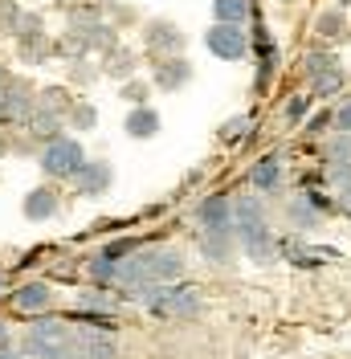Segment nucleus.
<instances>
[{"mask_svg":"<svg viewBox=\"0 0 351 359\" xmlns=\"http://www.w3.org/2000/svg\"><path fill=\"white\" fill-rule=\"evenodd\" d=\"M335 131L351 135V90L339 98V107H335Z\"/></svg>","mask_w":351,"mask_h":359,"instance_id":"nucleus-36","label":"nucleus"},{"mask_svg":"<svg viewBox=\"0 0 351 359\" xmlns=\"http://www.w3.org/2000/svg\"><path fill=\"white\" fill-rule=\"evenodd\" d=\"M286 224H290V233H298V237H310V233L323 229V217L314 212V204L307 201V192H294V196L286 201Z\"/></svg>","mask_w":351,"mask_h":359,"instance_id":"nucleus-16","label":"nucleus"},{"mask_svg":"<svg viewBox=\"0 0 351 359\" xmlns=\"http://www.w3.org/2000/svg\"><path fill=\"white\" fill-rule=\"evenodd\" d=\"M258 13L253 0H213V21L220 25H249Z\"/></svg>","mask_w":351,"mask_h":359,"instance_id":"nucleus-23","label":"nucleus"},{"mask_svg":"<svg viewBox=\"0 0 351 359\" xmlns=\"http://www.w3.org/2000/svg\"><path fill=\"white\" fill-rule=\"evenodd\" d=\"M8 156V143H4V135H0V159Z\"/></svg>","mask_w":351,"mask_h":359,"instance_id":"nucleus-41","label":"nucleus"},{"mask_svg":"<svg viewBox=\"0 0 351 359\" xmlns=\"http://www.w3.org/2000/svg\"><path fill=\"white\" fill-rule=\"evenodd\" d=\"M4 343H13V327H8V318L0 314V347H4Z\"/></svg>","mask_w":351,"mask_h":359,"instance_id":"nucleus-39","label":"nucleus"},{"mask_svg":"<svg viewBox=\"0 0 351 359\" xmlns=\"http://www.w3.org/2000/svg\"><path fill=\"white\" fill-rule=\"evenodd\" d=\"M37 102H41V107H49V111H58V114H66L69 107H74V98H69L66 86H45V90H37Z\"/></svg>","mask_w":351,"mask_h":359,"instance_id":"nucleus-34","label":"nucleus"},{"mask_svg":"<svg viewBox=\"0 0 351 359\" xmlns=\"http://www.w3.org/2000/svg\"><path fill=\"white\" fill-rule=\"evenodd\" d=\"M204 49H208L217 62H245V57H249V29H245V25L213 21L204 29Z\"/></svg>","mask_w":351,"mask_h":359,"instance_id":"nucleus-6","label":"nucleus"},{"mask_svg":"<svg viewBox=\"0 0 351 359\" xmlns=\"http://www.w3.org/2000/svg\"><path fill=\"white\" fill-rule=\"evenodd\" d=\"M335 66H343V62H339V53H335L327 41L310 45L307 53H303V78H314V74H323V69H335Z\"/></svg>","mask_w":351,"mask_h":359,"instance_id":"nucleus-25","label":"nucleus"},{"mask_svg":"<svg viewBox=\"0 0 351 359\" xmlns=\"http://www.w3.org/2000/svg\"><path fill=\"white\" fill-rule=\"evenodd\" d=\"M86 147H82V139H74V135H58V139H49L41 143V151H37V163H41L45 180H69L82 172V163H86Z\"/></svg>","mask_w":351,"mask_h":359,"instance_id":"nucleus-3","label":"nucleus"},{"mask_svg":"<svg viewBox=\"0 0 351 359\" xmlns=\"http://www.w3.org/2000/svg\"><path fill=\"white\" fill-rule=\"evenodd\" d=\"M62 4H74V0H62Z\"/></svg>","mask_w":351,"mask_h":359,"instance_id":"nucleus-42","label":"nucleus"},{"mask_svg":"<svg viewBox=\"0 0 351 359\" xmlns=\"http://www.w3.org/2000/svg\"><path fill=\"white\" fill-rule=\"evenodd\" d=\"M164 131V118L155 111L152 102H143V107H127V118H123V135L135 139V143H147L155 135Z\"/></svg>","mask_w":351,"mask_h":359,"instance_id":"nucleus-15","label":"nucleus"},{"mask_svg":"<svg viewBox=\"0 0 351 359\" xmlns=\"http://www.w3.org/2000/svg\"><path fill=\"white\" fill-rule=\"evenodd\" d=\"M102 74L107 78H119V82H127V78H135L139 74V53L135 49H123V45H114L110 53H102Z\"/></svg>","mask_w":351,"mask_h":359,"instance_id":"nucleus-21","label":"nucleus"},{"mask_svg":"<svg viewBox=\"0 0 351 359\" xmlns=\"http://www.w3.org/2000/svg\"><path fill=\"white\" fill-rule=\"evenodd\" d=\"M139 306L147 311V318L155 323H192L204 314V294L192 286V282H155L143 290Z\"/></svg>","mask_w":351,"mask_h":359,"instance_id":"nucleus-2","label":"nucleus"},{"mask_svg":"<svg viewBox=\"0 0 351 359\" xmlns=\"http://www.w3.org/2000/svg\"><path fill=\"white\" fill-rule=\"evenodd\" d=\"M17 53H21V62L37 66V62H49V57H53V41H49L45 33H33V37H17Z\"/></svg>","mask_w":351,"mask_h":359,"instance_id":"nucleus-26","label":"nucleus"},{"mask_svg":"<svg viewBox=\"0 0 351 359\" xmlns=\"http://www.w3.org/2000/svg\"><path fill=\"white\" fill-rule=\"evenodd\" d=\"M249 53L262 62V57H274V53H282L278 41H274V33H270V25L262 21V13H253V21H249Z\"/></svg>","mask_w":351,"mask_h":359,"instance_id":"nucleus-24","label":"nucleus"},{"mask_svg":"<svg viewBox=\"0 0 351 359\" xmlns=\"http://www.w3.org/2000/svg\"><path fill=\"white\" fill-rule=\"evenodd\" d=\"M298 131L307 135V139H327L335 131V107H323V111H310L307 123L298 127Z\"/></svg>","mask_w":351,"mask_h":359,"instance_id":"nucleus-31","label":"nucleus"},{"mask_svg":"<svg viewBox=\"0 0 351 359\" xmlns=\"http://www.w3.org/2000/svg\"><path fill=\"white\" fill-rule=\"evenodd\" d=\"M192 229L208 233V229H233V196L229 192H208L192 204Z\"/></svg>","mask_w":351,"mask_h":359,"instance_id":"nucleus-9","label":"nucleus"},{"mask_svg":"<svg viewBox=\"0 0 351 359\" xmlns=\"http://www.w3.org/2000/svg\"><path fill=\"white\" fill-rule=\"evenodd\" d=\"M143 53L147 57H176V53H184L188 49V33L180 29L176 21H168V17H152V21H143Z\"/></svg>","mask_w":351,"mask_h":359,"instance_id":"nucleus-5","label":"nucleus"},{"mask_svg":"<svg viewBox=\"0 0 351 359\" xmlns=\"http://www.w3.org/2000/svg\"><path fill=\"white\" fill-rule=\"evenodd\" d=\"M192 78H197V66L184 57V53H176V57H155L152 62V90L159 94H180L184 86H192Z\"/></svg>","mask_w":351,"mask_h":359,"instance_id":"nucleus-8","label":"nucleus"},{"mask_svg":"<svg viewBox=\"0 0 351 359\" xmlns=\"http://www.w3.org/2000/svg\"><path fill=\"white\" fill-rule=\"evenodd\" d=\"M347 69L335 66V69H323V74H314V78H307V94L314 98V102H331V98H343L347 94Z\"/></svg>","mask_w":351,"mask_h":359,"instance_id":"nucleus-19","label":"nucleus"},{"mask_svg":"<svg viewBox=\"0 0 351 359\" xmlns=\"http://www.w3.org/2000/svg\"><path fill=\"white\" fill-rule=\"evenodd\" d=\"M25 135L33 139V143H49V139H58V135H66V114L49 111V107H33L29 114V123H25Z\"/></svg>","mask_w":351,"mask_h":359,"instance_id":"nucleus-17","label":"nucleus"},{"mask_svg":"<svg viewBox=\"0 0 351 359\" xmlns=\"http://www.w3.org/2000/svg\"><path fill=\"white\" fill-rule=\"evenodd\" d=\"M347 33H351V21L339 4H331V8L319 13V21H314V37H319V41H339V37H347Z\"/></svg>","mask_w":351,"mask_h":359,"instance_id":"nucleus-22","label":"nucleus"},{"mask_svg":"<svg viewBox=\"0 0 351 359\" xmlns=\"http://www.w3.org/2000/svg\"><path fill=\"white\" fill-rule=\"evenodd\" d=\"M278 69H282V53H274V57H262V62H258V69H253V94H258V98H265V94L274 90Z\"/></svg>","mask_w":351,"mask_h":359,"instance_id":"nucleus-28","label":"nucleus"},{"mask_svg":"<svg viewBox=\"0 0 351 359\" xmlns=\"http://www.w3.org/2000/svg\"><path fill=\"white\" fill-rule=\"evenodd\" d=\"M139 266H143V273H147V282H184V273H188V257H184V249L176 245H159V241H152V245H143L139 253Z\"/></svg>","mask_w":351,"mask_h":359,"instance_id":"nucleus-4","label":"nucleus"},{"mask_svg":"<svg viewBox=\"0 0 351 359\" xmlns=\"http://www.w3.org/2000/svg\"><path fill=\"white\" fill-rule=\"evenodd\" d=\"M233 233H237V249L249 262H258V266L278 262V233H274V221L258 192L233 196Z\"/></svg>","mask_w":351,"mask_h":359,"instance_id":"nucleus-1","label":"nucleus"},{"mask_svg":"<svg viewBox=\"0 0 351 359\" xmlns=\"http://www.w3.org/2000/svg\"><path fill=\"white\" fill-rule=\"evenodd\" d=\"M286 188V163L278 151H270V156H258L253 159V168H249V192H258V196H278Z\"/></svg>","mask_w":351,"mask_h":359,"instance_id":"nucleus-12","label":"nucleus"},{"mask_svg":"<svg viewBox=\"0 0 351 359\" xmlns=\"http://www.w3.org/2000/svg\"><path fill=\"white\" fill-rule=\"evenodd\" d=\"M152 241H159V237H152V233H119V237H107L102 245L94 249L98 257H107V262H127L131 253H139L143 245H152Z\"/></svg>","mask_w":351,"mask_h":359,"instance_id":"nucleus-18","label":"nucleus"},{"mask_svg":"<svg viewBox=\"0 0 351 359\" xmlns=\"http://www.w3.org/2000/svg\"><path fill=\"white\" fill-rule=\"evenodd\" d=\"M21 212H25V221H53L62 212V192L53 184H37V188L25 192Z\"/></svg>","mask_w":351,"mask_h":359,"instance_id":"nucleus-14","label":"nucleus"},{"mask_svg":"<svg viewBox=\"0 0 351 359\" xmlns=\"http://www.w3.org/2000/svg\"><path fill=\"white\" fill-rule=\"evenodd\" d=\"M123 306V298L114 290H102V286H82L74 294V311H86V314H107L114 318V311Z\"/></svg>","mask_w":351,"mask_h":359,"instance_id":"nucleus-20","label":"nucleus"},{"mask_svg":"<svg viewBox=\"0 0 351 359\" xmlns=\"http://www.w3.org/2000/svg\"><path fill=\"white\" fill-rule=\"evenodd\" d=\"M8 78H13V74H8V69L0 66V86H4V82H8Z\"/></svg>","mask_w":351,"mask_h":359,"instance_id":"nucleus-40","label":"nucleus"},{"mask_svg":"<svg viewBox=\"0 0 351 359\" xmlns=\"http://www.w3.org/2000/svg\"><path fill=\"white\" fill-rule=\"evenodd\" d=\"M0 359H25L21 343H17V339H13V343H4V347H0Z\"/></svg>","mask_w":351,"mask_h":359,"instance_id":"nucleus-38","label":"nucleus"},{"mask_svg":"<svg viewBox=\"0 0 351 359\" xmlns=\"http://www.w3.org/2000/svg\"><path fill=\"white\" fill-rule=\"evenodd\" d=\"M200 180H204V168H192V172L184 176V184H180V192H176V196H188L192 188H200Z\"/></svg>","mask_w":351,"mask_h":359,"instance_id":"nucleus-37","label":"nucleus"},{"mask_svg":"<svg viewBox=\"0 0 351 359\" xmlns=\"http://www.w3.org/2000/svg\"><path fill=\"white\" fill-rule=\"evenodd\" d=\"M37 107V90L21 82V78H8L4 86H0V127H21L29 123V114Z\"/></svg>","mask_w":351,"mask_h":359,"instance_id":"nucleus-7","label":"nucleus"},{"mask_svg":"<svg viewBox=\"0 0 351 359\" xmlns=\"http://www.w3.org/2000/svg\"><path fill=\"white\" fill-rule=\"evenodd\" d=\"M98 74H102V69L94 66L90 57H78V62H69V82H78V86H82V82H94Z\"/></svg>","mask_w":351,"mask_h":359,"instance_id":"nucleus-35","label":"nucleus"},{"mask_svg":"<svg viewBox=\"0 0 351 359\" xmlns=\"http://www.w3.org/2000/svg\"><path fill=\"white\" fill-rule=\"evenodd\" d=\"M310 111H314V98H310L307 90H298V94H290L282 102V123L286 127H303Z\"/></svg>","mask_w":351,"mask_h":359,"instance_id":"nucleus-27","label":"nucleus"},{"mask_svg":"<svg viewBox=\"0 0 351 359\" xmlns=\"http://www.w3.org/2000/svg\"><path fill=\"white\" fill-rule=\"evenodd\" d=\"M66 127H74V131H94V127H98V107L74 98V107L66 111Z\"/></svg>","mask_w":351,"mask_h":359,"instance_id":"nucleus-32","label":"nucleus"},{"mask_svg":"<svg viewBox=\"0 0 351 359\" xmlns=\"http://www.w3.org/2000/svg\"><path fill=\"white\" fill-rule=\"evenodd\" d=\"M119 94H123V102H127V107H143V102H152V82L135 74V78H127V82L119 86Z\"/></svg>","mask_w":351,"mask_h":359,"instance_id":"nucleus-33","label":"nucleus"},{"mask_svg":"<svg viewBox=\"0 0 351 359\" xmlns=\"http://www.w3.org/2000/svg\"><path fill=\"white\" fill-rule=\"evenodd\" d=\"M69 188H74L78 196H86V201L107 196L110 188H114V168H110V159H86L82 172L69 180Z\"/></svg>","mask_w":351,"mask_h":359,"instance_id":"nucleus-10","label":"nucleus"},{"mask_svg":"<svg viewBox=\"0 0 351 359\" xmlns=\"http://www.w3.org/2000/svg\"><path fill=\"white\" fill-rule=\"evenodd\" d=\"M237 233L233 229H208L200 233V257L213 262V266H233L237 262Z\"/></svg>","mask_w":351,"mask_h":359,"instance_id":"nucleus-13","label":"nucleus"},{"mask_svg":"<svg viewBox=\"0 0 351 359\" xmlns=\"http://www.w3.org/2000/svg\"><path fill=\"white\" fill-rule=\"evenodd\" d=\"M351 159V135L343 131H331L323 139V159H319V168H327V163H347Z\"/></svg>","mask_w":351,"mask_h":359,"instance_id":"nucleus-29","label":"nucleus"},{"mask_svg":"<svg viewBox=\"0 0 351 359\" xmlns=\"http://www.w3.org/2000/svg\"><path fill=\"white\" fill-rule=\"evenodd\" d=\"M249 131H253V114H233V118H225V123L217 127V139L229 143V147H237Z\"/></svg>","mask_w":351,"mask_h":359,"instance_id":"nucleus-30","label":"nucleus"},{"mask_svg":"<svg viewBox=\"0 0 351 359\" xmlns=\"http://www.w3.org/2000/svg\"><path fill=\"white\" fill-rule=\"evenodd\" d=\"M8 302H13V311L21 314V318H37V314H49V306H53V286H49L45 278L21 282L17 290L8 294Z\"/></svg>","mask_w":351,"mask_h":359,"instance_id":"nucleus-11","label":"nucleus"}]
</instances>
